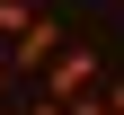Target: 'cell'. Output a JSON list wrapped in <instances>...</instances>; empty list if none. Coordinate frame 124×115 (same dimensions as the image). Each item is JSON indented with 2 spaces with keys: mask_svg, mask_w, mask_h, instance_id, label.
Wrapping results in <instances>:
<instances>
[{
  "mask_svg": "<svg viewBox=\"0 0 124 115\" xmlns=\"http://www.w3.org/2000/svg\"><path fill=\"white\" fill-rule=\"evenodd\" d=\"M18 115H71V106H53V97H27V106H18Z\"/></svg>",
  "mask_w": 124,
  "mask_h": 115,
  "instance_id": "8992f818",
  "label": "cell"
},
{
  "mask_svg": "<svg viewBox=\"0 0 124 115\" xmlns=\"http://www.w3.org/2000/svg\"><path fill=\"white\" fill-rule=\"evenodd\" d=\"M89 89H98V53H89V44H62L36 71V97H53V106H71V97H89Z\"/></svg>",
  "mask_w": 124,
  "mask_h": 115,
  "instance_id": "6da1fadb",
  "label": "cell"
},
{
  "mask_svg": "<svg viewBox=\"0 0 124 115\" xmlns=\"http://www.w3.org/2000/svg\"><path fill=\"white\" fill-rule=\"evenodd\" d=\"M106 106H115V115H124V80H115V89H106Z\"/></svg>",
  "mask_w": 124,
  "mask_h": 115,
  "instance_id": "52a82bcc",
  "label": "cell"
},
{
  "mask_svg": "<svg viewBox=\"0 0 124 115\" xmlns=\"http://www.w3.org/2000/svg\"><path fill=\"white\" fill-rule=\"evenodd\" d=\"M71 115H115V106H106V89H89V97H71Z\"/></svg>",
  "mask_w": 124,
  "mask_h": 115,
  "instance_id": "277c9868",
  "label": "cell"
},
{
  "mask_svg": "<svg viewBox=\"0 0 124 115\" xmlns=\"http://www.w3.org/2000/svg\"><path fill=\"white\" fill-rule=\"evenodd\" d=\"M36 9H44V0H0V36L18 44V36H27V27H36Z\"/></svg>",
  "mask_w": 124,
  "mask_h": 115,
  "instance_id": "3957f363",
  "label": "cell"
},
{
  "mask_svg": "<svg viewBox=\"0 0 124 115\" xmlns=\"http://www.w3.org/2000/svg\"><path fill=\"white\" fill-rule=\"evenodd\" d=\"M9 89H18V71H9V44H0V106H9Z\"/></svg>",
  "mask_w": 124,
  "mask_h": 115,
  "instance_id": "5b68a950",
  "label": "cell"
},
{
  "mask_svg": "<svg viewBox=\"0 0 124 115\" xmlns=\"http://www.w3.org/2000/svg\"><path fill=\"white\" fill-rule=\"evenodd\" d=\"M62 44H71V27H62V18H53V9H36V27H27V36H18V44H9V71H27V80H36V71H44V62H53V53H62Z\"/></svg>",
  "mask_w": 124,
  "mask_h": 115,
  "instance_id": "7a4b0ae2",
  "label": "cell"
},
{
  "mask_svg": "<svg viewBox=\"0 0 124 115\" xmlns=\"http://www.w3.org/2000/svg\"><path fill=\"white\" fill-rule=\"evenodd\" d=\"M0 115H18V106H0Z\"/></svg>",
  "mask_w": 124,
  "mask_h": 115,
  "instance_id": "ba28073f",
  "label": "cell"
}]
</instances>
